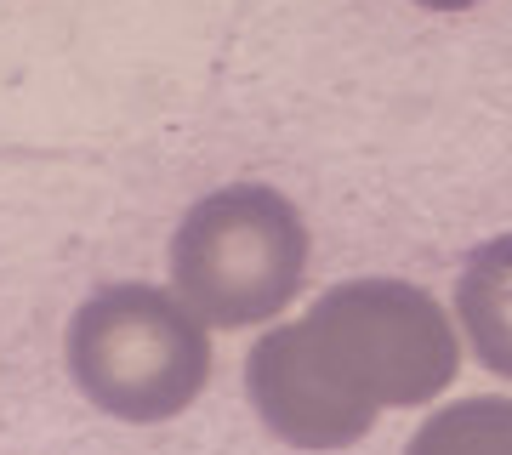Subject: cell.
I'll use <instances>...</instances> for the list:
<instances>
[{
    "label": "cell",
    "mask_w": 512,
    "mask_h": 455,
    "mask_svg": "<svg viewBox=\"0 0 512 455\" xmlns=\"http://www.w3.org/2000/svg\"><path fill=\"white\" fill-rule=\"evenodd\" d=\"M63 370L97 416L160 427L211 387V325L171 285L120 279L92 291L63 325Z\"/></svg>",
    "instance_id": "cell-2"
},
{
    "label": "cell",
    "mask_w": 512,
    "mask_h": 455,
    "mask_svg": "<svg viewBox=\"0 0 512 455\" xmlns=\"http://www.w3.org/2000/svg\"><path fill=\"white\" fill-rule=\"evenodd\" d=\"M313 234L274 182H222L171 228V291L211 330H268L308 285Z\"/></svg>",
    "instance_id": "cell-3"
},
{
    "label": "cell",
    "mask_w": 512,
    "mask_h": 455,
    "mask_svg": "<svg viewBox=\"0 0 512 455\" xmlns=\"http://www.w3.org/2000/svg\"><path fill=\"white\" fill-rule=\"evenodd\" d=\"M456 325L473 359L512 382V234H495L456 273Z\"/></svg>",
    "instance_id": "cell-4"
},
{
    "label": "cell",
    "mask_w": 512,
    "mask_h": 455,
    "mask_svg": "<svg viewBox=\"0 0 512 455\" xmlns=\"http://www.w3.org/2000/svg\"><path fill=\"white\" fill-rule=\"evenodd\" d=\"M421 12H473V6H484V0H416Z\"/></svg>",
    "instance_id": "cell-6"
},
{
    "label": "cell",
    "mask_w": 512,
    "mask_h": 455,
    "mask_svg": "<svg viewBox=\"0 0 512 455\" xmlns=\"http://www.w3.org/2000/svg\"><path fill=\"white\" fill-rule=\"evenodd\" d=\"M461 376L456 313L410 279H342L245 353L256 421L308 455L359 444L382 410H421Z\"/></svg>",
    "instance_id": "cell-1"
},
{
    "label": "cell",
    "mask_w": 512,
    "mask_h": 455,
    "mask_svg": "<svg viewBox=\"0 0 512 455\" xmlns=\"http://www.w3.org/2000/svg\"><path fill=\"white\" fill-rule=\"evenodd\" d=\"M404 455H512V399L473 393L444 404L410 433Z\"/></svg>",
    "instance_id": "cell-5"
}]
</instances>
